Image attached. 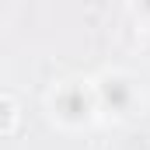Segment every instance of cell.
<instances>
[{
    "instance_id": "6da1fadb",
    "label": "cell",
    "mask_w": 150,
    "mask_h": 150,
    "mask_svg": "<svg viewBox=\"0 0 150 150\" xmlns=\"http://www.w3.org/2000/svg\"><path fill=\"white\" fill-rule=\"evenodd\" d=\"M42 112H45L52 129H59L67 136L87 133L91 126H98L101 108H98L94 77H63V80H56L42 98Z\"/></svg>"
},
{
    "instance_id": "3957f363",
    "label": "cell",
    "mask_w": 150,
    "mask_h": 150,
    "mask_svg": "<svg viewBox=\"0 0 150 150\" xmlns=\"http://www.w3.org/2000/svg\"><path fill=\"white\" fill-rule=\"evenodd\" d=\"M0 112H4L0 133H4L7 140H14L18 129H21V105H18V98H14V91H4V94H0Z\"/></svg>"
},
{
    "instance_id": "5b68a950",
    "label": "cell",
    "mask_w": 150,
    "mask_h": 150,
    "mask_svg": "<svg viewBox=\"0 0 150 150\" xmlns=\"http://www.w3.org/2000/svg\"><path fill=\"white\" fill-rule=\"evenodd\" d=\"M140 56H143V63L150 67V28H140Z\"/></svg>"
},
{
    "instance_id": "277c9868",
    "label": "cell",
    "mask_w": 150,
    "mask_h": 150,
    "mask_svg": "<svg viewBox=\"0 0 150 150\" xmlns=\"http://www.w3.org/2000/svg\"><path fill=\"white\" fill-rule=\"evenodd\" d=\"M126 11L140 28H150V0H126Z\"/></svg>"
},
{
    "instance_id": "7a4b0ae2",
    "label": "cell",
    "mask_w": 150,
    "mask_h": 150,
    "mask_svg": "<svg viewBox=\"0 0 150 150\" xmlns=\"http://www.w3.org/2000/svg\"><path fill=\"white\" fill-rule=\"evenodd\" d=\"M94 91H98L101 122H133L143 115L147 94H143L136 74H129L122 67H105L101 74H94Z\"/></svg>"
}]
</instances>
